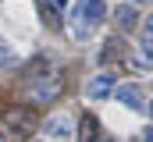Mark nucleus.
<instances>
[{"label":"nucleus","mask_w":153,"mask_h":142,"mask_svg":"<svg viewBox=\"0 0 153 142\" xmlns=\"http://www.w3.org/2000/svg\"><path fill=\"white\" fill-rule=\"evenodd\" d=\"M57 92H61V75L53 71V75H50V82H36L29 96H32V100H53Z\"/></svg>","instance_id":"4"},{"label":"nucleus","mask_w":153,"mask_h":142,"mask_svg":"<svg viewBox=\"0 0 153 142\" xmlns=\"http://www.w3.org/2000/svg\"><path fill=\"white\" fill-rule=\"evenodd\" d=\"M7 61H11V46L0 39V64H7Z\"/></svg>","instance_id":"8"},{"label":"nucleus","mask_w":153,"mask_h":142,"mask_svg":"<svg viewBox=\"0 0 153 142\" xmlns=\"http://www.w3.org/2000/svg\"><path fill=\"white\" fill-rule=\"evenodd\" d=\"M46 135H50L53 142H75L71 117H68V114H53V117H46Z\"/></svg>","instance_id":"2"},{"label":"nucleus","mask_w":153,"mask_h":142,"mask_svg":"<svg viewBox=\"0 0 153 142\" xmlns=\"http://www.w3.org/2000/svg\"><path fill=\"white\" fill-rule=\"evenodd\" d=\"M103 14H107L103 0H75L68 11V32L75 36V43H89L103 25Z\"/></svg>","instance_id":"1"},{"label":"nucleus","mask_w":153,"mask_h":142,"mask_svg":"<svg viewBox=\"0 0 153 142\" xmlns=\"http://www.w3.org/2000/svg\"><path fill=\"white\" fill-rule=\"evenodd\" d=\"M150 117H153V100H150Z\"/></svg>","instance_id":"9"},{"label":"nucleus","mask_w":153,"mask_h":142,"mask_svg":"<svg viewBox=\"0 0 153 142\" xmlns=\"http://www.w3.org/2000/svg\"><path fill=\"white\" fill-rule=\"evenodd\" d=\"M135 21H139V14H135V7H132V4L117 7V25H121V29H135Z\"/></svg>","instance_id":"7"},{"label":"nucleus","mask_w":153,"mask_h":142,"mask_svg":"<svg viewBox=\"0 0 153 142\" xmlns=\"http://www.w3.org/2000/svg\"><path fill=\"white\" fill-rule=\"evenodd\" d=\"M0 142H4V132H0Z\"/></svg>","instance_id":"11"},{"label":"nucleus","mask_w":153,"mask_h":142,"mask_svg":"<svg viewBox=\"0 0 153 142\" xmlns=\"http://www.w3.org/2000/svg\"><path fill=\"white\" fill-rule=\"evenodd\" d=\"M111 92H114V75H111V71L89 78V85H85V96H89V100H107Z\"/></svg>","instance_id":"3"},{"label":"nucleus","mask_w":153,"mask_h":142,"mask_svg":"<svg viewBox=\"0 0 153 142\" xmlns=\"http://www.w3.org/2000/svg\"><path fill=\"white\" fill-rule=\"evenodd\" d=\"M135 4H146V0H135Z\"/></svg>","instance_id":"10"},{"label":"nucleus","mask_w":153,"mask_h":142,"mask_svg":"<svg viewBox=\"0 0 153 142\" xmlns=\"http://www.w3.org/2000/svg\"><path fill=\"white\" fill-rule=\"evenodd\" d=\"M139 46H143V61L153 68V14L143 21V39H139Z\"/></svg>","instance_id":"6"},{"label":"nucleus","mask_w":153,"mask_h":142,"mask_svg":"<svg viewBox=\"0 0 153 142\" xmlns=\"http://www.w3.org/2000/svg\"><path fill=\"white\" fill-rule=\"evenodd\" d=\"M117 100H121V106H128V110H143V92H139V85H121V89H117Z\"/></svg>","instance_id":"5"}]
</instances>
